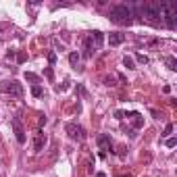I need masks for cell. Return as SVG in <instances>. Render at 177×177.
<instances>
[{
	"label": "cell",
	"instance_id": "6da1fadb",
	"mask_svg": "<svg viewBox=\"0 0 177 177\" xmlns=\"http://www.w3.org/2000/svg\"><path fill=\"white\" fill-rule=\"evenodd\" d=\"M131 15H133V11H131V7H127V4H115V7L110 8V21L113 23H119V25H129L131 23Z\"/></svg>",
	"mask_w": 177,
	"mask_h": 177
},
{
	"label": "cell",
	"instance_id": "7a4b0ae2",
	"mask_svg": "<svg viewBox=\"0 0 177 177\" xmlns=\"http://www.w3.org/2000/svg\"><path fill=\"white\" fill-rule=\"evenodd\" d=\"M65 131L69 133L71 140H77V142H83V140H86V131H83V127L77 125V123H67Z\"/></svg>",
	"mask_w": 177,
	"mask_h": 177
},
{
	"label": "cell",
	"instance_id": "3957f363",
	"mask_svg": "<svg viewBox=\"0 0 177 177\" xmlns=\"http://www.w3.org/2000/svg\"><path fill=\"white\" fill-rule=\"evenodd\" d=\"M2 92L19 98V96H23V86H21L19 82H15V79H8V82L2 83Z\"/></svg>",
	"mask_w": 177,
	"mask_h": 177
},
{
	"label": "cell",
	"instance_id": "277c9868",
	"mask_svg": "<svg viewBox=\"0 0 177 177\" xmlns=\"http://www.w3.org/2000/svg\"><path fill=\"white\" fill-rule=\"evenodd\" d=\"M44 144H46V136H44L42 129H38L34 133V152H42L44 150Z\"/></svg>",
	"mask_w": 177,
	"mask_h": 177
},
{
	"label": "cell",
	"instance_id": "5b68a950",
	"mask_svg": "<svg viewBox=\"0 0 177 177\" xmlns=\"http://www.w3.org/2000/svg\"><path fill=\"white\" fill-rule=\"evenodd\" d=\"M123 42H125V34H121V31H113V34H109V44L110 46H121Z\"/></svg>",
	"mask_w": 177,
	"mask_h": 177
},
{
	"label": "cell",
	"instance_id": "8992f818",
	"mask_svg": "<svg viewBox=\"0 0 177 177\" xmlns=\"http://www.w3.org/2000/svg\"><path fill=\"white\" fill-rule=\"evenodd\" d=\"M13 127H15V137H17V142L19 144H25V131L21 127V123L17 119H13Z\"/></svg>",
	"mask_w": 177,
	"mask_h": 177
},
{
	"label": "cell",
	"instance_id": "52a82bcc",
	"mask_svg": "<svg viewBox=\"0 0 177 177\" xmlns=\"http://www.w3.org/2000/svg\"><path fill=\"white\" fill-rule=\"evenodd\" d=\"M98 146H100V150H110V136H106V133H102V136H98Z\"/></svg>",
	"mask_w": 177,
	"mask_h": 177
},
{
	"label": "cell",
	"instance_id": "ba28073f",
	"mask_svg": "<svg viewBox=\"0 0 177 177\" xmlns=\"http://www.w3.org/2000/svg\"><path fill=\"white\" fill-rule=\"evenodd\" d=\"M127 117H131V121H133V127H136V129H140V127L144 125V117L140 115V113H131V115H127Z\"/></svg>",
	"mask_w": 177,
	"mask_h": 177
},
{
	"label": "cell",
	"instance_id": "9c48e42d",
	"mask_svg": "<svg viewBox=\"0 0 177 177\" xmlns=\"http://www.w3.org/2000/svg\"><path fill=\"white\" fill-rule=\"evenodd\" d=\"M90 35H92V42H94V46H96V48L102 46V34H100V31H92Z\"/></svg>",
	"mask_w": 177,
	"mask_h": 177
},
{
	"label": "cell",
	"instance_id": "30bf717a",
	"mask_svg": "<svg viewBox=\"0 0 177 177\" xmlns=\"http://www.w3.org/2000/svg\"><path fill=\"white\" fill-rule=\"evenodd\" d=\"M25 79H27V82H31L34 86H38V83H40V75L31 73V71H25Z\"/></svg>",
	"mask_w": 177,
	"mask_h": 177
},
{
	"label": "cell",
	"instance_id": "8fae6325",
	"mask_svg": "<svg viewBox=\"0 0 177 177\" xmlns=\"http://www.w3.org/2000/svg\"><path fill=\"white\" fill-rule=\"evenodd\" d=\"M165 63H167V67H169L171 71H175V69H177V58H175V56H167Z\"/></svg>",
	"mask_w": 177,
	"mask_h": 177
},
{
	"label": "cell",
	"instance_id": "7c38bea8",
	"mask_svg": "<svg viewBox=\"0 0 177 177\" xmlns=\"http://www.w3.org/2000/svg\"><path fill=\"white\" fill-rule=\"evenodd\" d=\"M123 65H125L127 69H136V63H133L131 56H125V58H123Z\"/></svg>",
	"mask_w": 177,
	"mask_h": 177
},
{
	"label": "cell",
	"instance_id": "4fadbf2b",
	"mask_svg": "<svg viewBox=\"0 0 177 177\" xmlns=\"http://www.w3.org/2000/svg\"><path fill=\"white\" fill-rule=\"evenodd\" d=\"M69 63H71V65H77V63H79V52H71V54H69Z\"/></svg>",
	"mask_w": 177,
	"mask_h": 177
},
{
	"label": "cell",
	"instance_id": "5bb4252c",
	"mask_svg": "<svg viewBox=\"0 0 177 177\" xmlns=\"http://www.w3.org/2000/svg\"><path fill=\"white\" fill-rule=\"evenodd\" d=\"M31 94H34L35 98H40V96L44 94V90H42V86H34V88H31Z\"/></svg>",
	"mask_w": 177,
	"mask_h": 177
},
{
	"label": "cell",
	"instance_id": "9a60e30c",
	"mask_svg": "<svg viewBox=\"0 0 177 177\" xmlns=\"http://www.w3.org/2000/svg\"><path fill=\"white\" fill-rule=\"evenodd\" d=\"M136 61L137 63H140V65H148V56H146V54H136Z\"/></svg>",
	"mask_w": 177,
	"mask_h": 177
},
{
	"label": "cell",
	"instance_id": "2e32d148",
	"mask_svg": "<svg viewBox=\"0 0 177 177\" xmlns=\"http://www.w3.org/2000/svg\"><path fill=\"white\" fill-rule=\"evenodd\" d=\"M44 75H46V79H48V82H52V79H54V71H52L50 67L44 69Z\"/></svg>",
	"mask_w": 177,
	"mask_h": 177
},
{
	"label": "cell",
	"instance_id": "e0dca14e",
	"mask_svg": "<svg viewBox=\"0 0 177 177\" xmlns=\"http://www.w3.org/2000/svg\"><path fill=\"white\" fill-rule=\"evenodd\" d=\"M165 144H167L169 148H175V146H177V140H175V137H167V142H165Z\"/></svg>",
	"mask_w": 177,
	"mask_h": 177
},
{
	"label": "cell",
	"instance_id": "ac0fdd59",
	"mask_svg": "<svg viewBox=\"0 0 177 177\" xmlns=\"http://www.w3.org/2000/svg\"><path fill=\"white\" fill-rule=\"evenodd\" d=\"M48 63H50V65H54L56 63V54L54 52H48Z\"/></svg>",
	"mask_w": 177,
	"mask_h": 177
},
{
	"label": "cell",
	"instance_id": "d6986e66",
	"mask_svg": "<svg viewBox=\"0 0 177 177\" xmlns=\"http://www.w3.org/2000/svg\"><path fill=\"white\" fill-rule=\"evenodd\" d=\"M67 88H69V86H67V82H65V83H63V86H56L54 90H56V92H58V94H61V92H65V90H67Z\"/></svg>",
	"mask_w": 177,
	"mask_h": 177
},
{
	"label": "cell",
	"instance_id": "ffe728a7",
	"mask_svg": "<svg viewBox=\"0 0 177 177\" xmlns=\"http://www.w3.org/2000/svg\"><path fill=\"white\" fill-rule=\"evenodd\" d=\"M104 86H115V79L113 77H104Z\"/></svg>",
	"mask_w": 177,
	"mask_h": 177
},
{
	"label": "cell",
	"instance_id": "44dd1931",
	"mask_svg": "<svg viewBox=\"0 0 177 177\" xmlns=\"http://www.w3.org/2000/svg\"><path fill=\"white\" fill-rule=\"evenodd\" d=\"M171 131H173V125H171V123H169V125H167V127H165V133H163V136H169Z\"/></svg>",
	"mask_w": 177,
	"mask_h": 177
},
{
	"label": "cell",
	"instance_id": "7402d4cb",
	"mask_svg": "<svg viewBox=\"0 0 177 177\" xmlns=\"http://www.w3.org/2000/svg\"><path fill=\"white\" fill-rule=\"evenodd\" d=\"M15 58V50H8L7 52V61H13Z\"/></svg>",
	"mask_w": 177,
	"mask_h": 177
},
{
	"label": "cell",
	"instance_id": "603a6c76",
	"mask_svg": "<svg viewBox=\"0 0 177 177\" xmlns=\"http://www.w3.org/2000/svg\"><path fill=\"white\" fill-rule=\"evenodd\" d=\"M115 117H117V119H125V113H123V110H117Z\"/></svg>",
	"mask_w": 177,
	"mask_h": 177
},
{
	"label": "cell",
	"instance_id": "cb8c5ba5",
	"mask_svg": "<svg viewBox=\"0 0 177 177\" xmlns=\"http://www.w3.org/2000/svg\"><path fill=\"white\" fill-rule=\"evenodd\" d=\"M46 121H48L46 115H40V125H46Z\"/></svg>",
	"mask_w": 177,
	"mask_h": 177
},
{
	"label": "cell",
	"instance_id": "d4e9b609",
	"mask_svg": "<svg viewBox=\"0 0 177 177\" xmlns=\"http://www.w3.org/2000/svg\"><path fill=\"white\" fill-rule=\"evenodd\" d=\"M96 177H106V175H104V173H98V175H96Z\"/></svg>",
	"mask_w": 177,
	"mask_h": 177
}]
</instances>
